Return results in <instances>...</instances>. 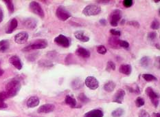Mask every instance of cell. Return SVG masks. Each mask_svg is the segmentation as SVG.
I'll return each mask as SVG.
<instances>
[{"mask_svg":"<svg viewBox=\"0 0 160 117\" xmlns=\"http://www.w3.org/2000/svg\"><path fill=\"white\" fill-rule=\"evenodd\" d=\"M119 71L122 74H125V75H130L132 72V67L129 64H122L120 65Z\"/></svg>","mask_w":160,"mask_h":117,"instance_id":"cell-20","label":"cell"},{"mask_svg":"<svg viewBox=\"0 0 160 117\" xmlns=\"http://www.w3.org/2000/svg\"><path fill=\"white\" fill-rule=\"evenodd\" d=\"M21 84L17 80H12L6 86V94L8 97H12L17 94L21 89Z\"/></svg>","mask_w":160,"mask_h":117,"instance_id":"cell-1","label":"cell"},{"mask_svg":"<svg viewBox=\"0 0 160 117\" xmlns=\"http://www.w3.org/2000/svg\"><path fill=\"white\" fill-rule=\"evenodd\" d=\"M148 39L149 40H154L155 38L157 37V33H155V32H151V33H149L148 34V36H147Z\"/></svg>","mask_w":160,"mask_h":117,"instance_id":"cell-40","label":"cell"},{"mask_svg":"<svg viewBox=\"0 0 160 117\" xmlns=\"http://www.w3.org/2000/svg\"><path fill=\"white\" fill-rule=\"evenodd\" d=\"M125 96V92L122 89H119V90L117 91L116 94L114 95V99H113V102H115V103H122L124 97Z\"/></svg>","mask_w":160,"mask_h":117,"instance_id":"cell-13","label":"cell"},{"mask_svg":"<svg viewBox=\"0 0 160 117\" xmlns=\"http://www.w3.org/2000/svg\"><path fill=\"white\" fill-rule=\"evenodd\" d=\"M4 3L6 4V6H7L8 10H9V12L10 13H13L14 12V5L13 3H12V1H10V0H4Z\"/></svg>","mask_w":160,"mask_h":117,"instance_id":"cell-29","label":"cell"},{"mask_svg":"<svg viewBox=\"0 0 160 117\" xmlns=\"http://www.w3.org/2000/svg\"><path fill=\"white\" fill-rule=\"evenodd\" d=\"M28 34L25 32H21V33L17 34L14 36V41L18 44H23L26 43L28 39Z\"/></svg>","mask_w":160,"mask_h":117,"instance_id":"cell-10","label":"cell"},{"mask_svg":"<svg viewBox=\"0 0 160 117\" xmlns=\"http://www.w3.org/2000/svg\"><path fill=\"white\" fill-rule=\"evenodd\" d=\"M120 39H119L117 37H110L109 39V43L111 46L113 48H117L119 46V41H120Z\"/></svg>","mask_w":160,"mask_h":117,"instance_id":"cell-27","label":"cell"},{"mask_svg":"<svg viewBox=\"0 0 160 117\" xmlns=\"http://www.w3.org/2000/svg\"><path fill=\"white\" fill-rule=\"evenodd\" d=\"M4 74V70L0 68V76H1Z\"/></svg>","mask_w":160,"mask_h":117,"instance_id":"cell-47","label":"cell"},{"mask_svg":"<svg viewBox=\"0 0 160 117\" xmlns=\"http://www.w3.org/2000/svg\"><path fill=\"white\" fill-rule=\"evenodd\" d=\"M133 0H124L123 5L126 8H130L133 6Z\"/></svg>","mask_w":160,"mask_h":117,"instance_id":"cell-36","label":"cell"},{"mask_svg":"<svg viewBox=\"0 0 160 117\" xmlns=\"http://www.w3.org/2000/svg\"><path fill=\"white\" fill-rule=\"evenodd\" d=\"M76 54L78 56L83 57V58H89L91 55L90 52L88 50H87L86 48H83V47H79V48L76 49Z\"/></svg>","mask_w":160,"mask_h":117,"instance_id":"cell-16","label":"cell"},{"mask_svg":"<svg viewBox=\"0 0 160 117\" xmlns=\"http://www.w3.org/2000/svg\"><path fill=\"white\" fill-rule=\"evenodd\" d=\"M101 12V8L96 4H89L87 5L83 10V14L85 16H95Z\"/></svg>","mask_w":160,"mask_h":117,"instance_id":"cell-3","label":"cell"},{"mask_svg":"<svg viewBox=\"0 0 160 117\" xmlns=\"http://www.w3.org/2000/svg\"><path fill=\"white\" fill-rule=\"evenodd\" d=\"M55 106L53 104L47 103L39 107L37 110L38 113H50L54 110Z\"/></svg>","mask_w":160,"mask_h":117,"instance_id":"cell-11","label":"cell"},{"mask_svg":"<svg viewBox=\"0 0 160 117\" xmlns=\"http://www.w3.org/2000/svg\"><path fill=\"white\" fill-rule=\"evenodd\" d=\"M17 25H18L17 20L15 18L12 19V20L10 21L9 23H8L7 28L6 30V33L7 34H11L12 32L17 28Z\"/></svg>","mask_w":160,"mask_h":117,"instance_id":"cell-14","label":"cell"},{"mask_svg":"<svg viewBox=\"0 0 160 117\" xmlns=\"http://www.w3.org/2000/svg\"><path fill=\"white\" fill-rule=\"evenodd\" d=\"M151 28L153 30H157L159 29V22L157 20H154L153 21L152 23H151Z\"/></svg>","mask_w":160,"mask_h":117,"instance_id":"cell-35","label":"cell"},{"mask_svg":"<svg viewBox=\"0 0 160 117\" xmlns=\"http://www.w3.org/2000/svg\"><path fill=\"white\" fill-rule=\"evenodd\" d=\"M4 19V14H3V11H2L1 9H0V23L2 22Z\"/></svg>","mask_w":160,"mask_h":117,"instance_id":"cell-45","label":"cell"},{"mask_svg":"<svg viewBox=\"0 0 160 117\" xmlns=\"http://www.w3.org/2000/svg\"><path fill=\"white\" fill-rule=\"evenodd\" d=\"M124 112H125V111H124V110L122 109V108H118V109L115 110L112 112L111 115L114 117H120L123 115Z\"/></svg>","mask_w":160,"mask_h":117,"instance_id":"cell-30","label":"cell"},{"mask_svg":"<svg viewBox=\"0 0 160 117\" xmlns=\"http://www.w3.org/2000/svg\"><path fill=\"white\" fill-rule=\"evenodd\" d=\"M54 42L57 45L63 48H69L70 46V39L63 35H59L54 39Z\"/></svg>","mask_w":160,"mask_h":117,"instance_id":"cell-9","label":"cell"},{"mask_svg":"<svg viewBox=\"0 0 160 117\" xmlns=\"http://www.w3.org/2000/svg\"><path fill=\"white\" fill-rule=\"evenodd\" d=\"M119 46L122 47V48H128L129 47V42H127V41L120 40V41H119Z\"/></svg>","mask_w":160,"mask_h":117,"instance_id":"cell-38","label":"cell"},{"mask_svg":"<svg viewBox=\"0 0 160 117\" xmlns=\"http://www.w3.org/2000/svg\"><path fill=\"white\" fill-rule=\"evenodd\" d=\"M122 18V12L120 10L116 9L114 10L110 15L109 22L110 24L112 26H117L118 24V22Z\"/></svg>","mask_w":160,"mask_h":117,"instance_id":"cell-7","label":"cell"},{"mask_svg":"<svg viewBox=\"0 0 160 117\" xmlns=\"http://www.w3.org/2000/svg\"><path fill=\"white\" fill-rule=\"evenodd\" d=\"M9 61L11 64L13 65V66L15 68L19 70H21L22 68V63H21V59L20 57L17 55H14V56H12L9 59Z\"/></svg>","mask_w":160,"mask_h":117,"instance_id":"cell-12","label":"cell"},{"mask_svg":"<svg viewBox=\"0 0 160 117\" xmlns=\"http://www.w3.org/2000/svg\"><path fill=\"white\" fill-rule=\"evenodd\" d=\"M56 15L59 20L63 21V22L67 20L72 16L70 12L63 6H59L58 8H57L56 11Z\"/></svg>","mask_w":160,"mask_h":117,"instance_id":"cell-4","label":"cell"},{"mask_svg":"<svg viewBox=\"0 0 160 117\" xmlns=\"http://www.w3.org/2000/svg\"><path fill=\"white\" fill-rule=\"evenodd\" d=\"M103 112L101 110H91L84 115V117H102Z\"/></svg>","mask_w":160,"mask_h":117,"instance_id":"cell-19","label":"cell"},{"mask_svg":"<svg viewBox=\"0 0 160 117\" xmlns=\"http://www.w3.org/2000/svg\"><path fill=\"white\" fill-rule=\"evenodd\" d=\"M10 47L9 41L8 40H1L0 41V52H5L8 50Z\"/></svg>","mask_w":160,"mask_h":117,"instance_id":"cell-24","label":"cell"},{"mask_svg":"<svg viewBox=\"0 0 160 117\" xmlns=\"http://www.w3.org/2000/svg\"><path fill=\"white\" fill-rule=\"evenodd\" d=\"M106 49L105 47H104V46L102 45H100V46H98L97 47V52L99 53V54H101V55H105L106 53Z\"/></svg>","mask_w":160,"mask_h":117,"instance_id":"cell-33","label":"cell"},{"mask_svg":"<svg viewBox=\"0 0 160 117\" xmlns=\"http://www.w3.org/2000/svg\"><path fill=\"white\" fill-rule=\"evenodd\" d=\"M138 117H151L150 114L147 112L146 110H141L139 112V115Z\"/></svg>","mask_w":160,"mask_h":117,"instance_id":"cell-39","label":"cell"},{"mask_svg":"<svg viewBox=\"0 0 160 117\" xmlns=\"http://www.w3.org/2000/svg\"><path fill=\"white\" fill-rule=\"evenodd\" d=\"M151 63V59L150 57H143L142 59H140V63L142 65V67L144 68H147L150 66Z\"/></svg>","mask_w":160,"mask_h":117,"instance_id":"cell-23","label":"cell"},{"mask_svg":"<svg viewBox=\"0 0 160 117\" xmlns=\"http://www.w3.org/2000/svg\"><path fill=\"white\" fill-rule=\"evenodd\" d=\"M116 84H115L114 81H108L106 84H104V90L106 91L107 92H112L114 90L115 88H116Z\"/></svg>","mask_w":160,"mask_h":117,"instance_id":"cell-22","label":"cell"},{"mask_svg":"<svg viewBox=\"0 0 160 117\" xmlns=\"http://www.w3.org/2000/svg\"><path fill=\"white\" fill-rule=\"evenodd\" d=\"M100 23H101V24H102L103 25H105L106 24V21L105 20H100Z\"/></svg>","mask_w":160,"mask_h":117,"instance_id":"cell-46","label":"cell"},{"mask_svg":"<svg viewBox=\"0 0 160 117\" xmlns=\"http://www.w3.org/2000/svg\"><path fill=\"white\" fill-rule=\"evenodd\" d=\"M128 23H129V25H133V26L134 27H136V28L140 27V23L138 22H136V21H131V22H129Z\"/></svg>","mask_w":160,"mask_h":117,"instance_id":"cell-43","label":"cell"},{"mask_svg":"<svg viewBox=\"0 0 160 117\" xmlns=\"http://www.w3.org/2000/svg\"><path fill=\"white\" fill-rule=\"evenodd\" d=\"M155 114V116H156V117H160L159 113H157V114Z\"/></svg>","mask_w":160,"mask_h":117,"instance_id":"cell-48","label":"cell"},{"mask_svg":"<svg viewBox=\"0 0 160 117\" xmlns=\"http://www.w3.org/2000/svg\"><path fill=\"white\" fill-rule=\"evenodd\" d=\"M39 63L41 65H43V66H46V67H51V66H52V65H53L52 63L51 62H50V61H41Z\"/></svg>","mask_w":160,"mask_h":117,"instance_id":"cell-42","label":"cell"},{"mask_svg":"<svg viewBox=\"0 0 160 117\" xmlns=\"http://www.w3.org/2000/svg\"><path fill=\"white\" fill-rule=\"evenodd\" d=\"M48 46V41L46 39H39L35 41L30 45L25 46L23 49L24 52H28L30 50H40V49H44Z\"/></svg>","mask_w":160,"mask_h":117,"instance_id":"cell-2","label":"cell"},{"mask_svg":"<svg viewBox=\"0 0 160 117\" xmlns=\"http://www.w3.org/2000/svg\"><path fill=\"white\" fill-rule=\"evenodd\" d=\"M65 103L70 105L71 108H75L76 105V101L73 97L71 95H67L65 99Z\"/></svg>","mask_w":160,"mask_h":117,"instance_id":"cell-21","label":"cell"},{"mask_svg":"<svg viewBox=\"0 0 160 117\" xmlns=\"http://www.w3.org/2000/svg\"><path fill=\"white\" fill-rule=\"evenodd\" d=\"M78 99H79L83 103H88L89 101H90L89 99H88V98L87 97V96L83 92L80 93V94L78 95Z\"/></svg>","mask_w":160,"mask_h":117,"instance_id":"cell-31","label":"cell"},{"mask_svg":"<svg viewBox=\"0 0 160 117\" xmlns=\"http://www.w3.org/2000/svg\"><path fill=\"white\" fill-rule=\"evenodd\" d=\"M128 90H129L131 92H134L135 94H140V90L139 89V87H138L137 85H136L135 88V87H129V88H127Z\"/></svg>","mask_w":160,"mask_h":117,"instance_id":"cell-34","label":"cell"},{"mask_svg":"<svg viewBox=\"0 0 160 117\" xmlns=\"http://www.w3.org/2000/svg\"><path fill=\"white\" fill-rule=\"evenodd\" d=\"M157 46V49H158V50H159V44H157V46Z\"/></svg>","mask_w":160,"mask_h":117,"instance_id":"cell-49","label":"cell"},{"mask_svg":"<svg viewBox=\"0 0 160 117\" xmlns=\"http://www.w3.org/2000/svg\"><path fill=\"white\" fill-rule=\"evenodd\" d=\"M85 84L91 90H96L99 87V82L94 76H89L85 81Z\"/></svg>","mask_w":160,"mask_h":117,"instance_id":"cell-8","label":"cell"},{"mask_svg":"<svg viewBox=\"0 0 160 117\" xmlns=\"http://www.w3.org/2000/svg\"><path fill=\"white\" fill-rule=\"evenodd\" d=\"M83 86V83L80 78H75V79L72 82V87L74 90H78V89L82 88Z\"/></svg>","mask_w":160,"mask_h":117,"instance_id":"cell-25","label":"cell"},{"mask_svg":"<svg viewBox=\"0 0 160 117\" xmlns=\"http://www.w3.org/2000/svg\"><path fill=\"white\" fill-rule=\"evenodd\" d=\"M30 9L31 10V11L36 15H37L38 16H39L40 17L44 18L45 13L43 10L41 8L40 4L38 2L35 1H33L30 2Z\"/></svg>","mask_w":160,"mask_h":117,"instance_id":"cell-5","label":"cell"},{"mask_svg":"<svg viewBox=\"0 0 160 117\" xmlns=\"http://www.w3.org/2000/svg\"><path fill=\"white\" fill-rule=\"evenodd\" d=\"M74 37L82 42H87L89 41V37L85 35V32L83 31H76L74 33Z\"/></svg>","mask_w":160,"mask_h":117,"instance_id":"cell-15","label":"cell"},{"mask_svg":"<svg viewBox=\"0 0 160 117\" xmlns=\"http://www.w3.org/2000/svg\"><path fill=\"white\" fill-rule=\"evenodd\" d=\"M110 33L111 34H112L113 35H114L115 37H120L121 35L120 31H118V30H116V29H111Z\"/></svg>","mask_w":160,"mask_h":117,"instance_id":"cell-41","label":"cell"},{"mask_svg":"<svg viewBox=\"0 0 160 117\" xmlns=\"http://www.w3.org/2000/svg\"><path fill=\"white\" fill-rule=\"evenodd\" d=\"M8 96L5 92L0 93V109H4V108H7V105L4 102V100L7 99Z\"/></svg>","mask_w":160,"mask_h":117,"instance_id":"cell-26","label":"cell"},{"mask_svg":"<svg viewBox=\"0 0 160 117\" xmlns=\"http://www.w3.org/2000/svg\"><path fill=\"white\" fill-rule=\"evenodd\" d=\"M143 78L144 79H145L146 81H156L157 80V78H156V76H155L154 75L151 74H143Z\"/></svg>","mask_w":160,"mask_h":117,"instance_id":"cell-28","label":"cell"},{"mask_svg":"<svg viewBox=\"0 0 160 117\" xmlns=\"http://www.w3.org/2000/svg\"><path fill=\"white\" fill-rule=\"evenodd\" d=\"M39 99L37 97L33 96V97H30L28 100L27 101V106L28 108H33L37 107V105H39Z\"/></svg>","mask_w":160,"mask_h":117,"instance_id":"cell-18","label":"cell"},{"mask_svg":"<svg viewBox=\"0 0 160 117\" xmlns=\"http://www.w3.org/2000/svg\"><path fill=\"white\" fill-rule=\"evenodd\" d=\"M145 104V101L143 98L142 97H138L137 99L135 100V105L137 106L138 108H141Z\"/></svg>","mask_w":160,"mask_h":117,"instance_id":"cell-32","label":"cell"},{"mask_svg":"<svg viewBox=\"0 0 160 117\" xmlns=\"http://www.w3.org/2000/svg\"><path fill=\"white\" fill-rule=\"evenodd\" d=\"M146 93L148 97L150 98L151 100V102L153 104V105L155 106V108H157L159 105V94L157 92H155L153 89L151 87H148L146 89Z\"/></svg>","mask_w":160,"mask_h":117,"instance_id":"cell-6","label":"cell"},{"mask_svg":"<svg viewBox=\"0 0 160 117\" xmlns=\"http://www.w3.org/2000/svg\"><path fill=\"white\" fill-rule=\"evenodd\" d=\"M98 3L99 4H105V5H106V4L110 3V1H108V0H105V1H97Z\"/></svg>","mask_w":160,"mask_h":117,"instance_id":"cell-44","label":"cell"},{"mask_svg":"<svg viewBox=\"0 0 160 117\" xmlns=\"http://www.w3.org/2000/svg\"><path fill=\"white\" fill-rule=\"evenodd\" d=\"M154 2H155V3H158V2H159V1H154Z\"/></svg>","mask_w":160,"mask_h":117,"instance_id":"cell-50","label":"cell"},{"mask_svg":"<svg viewBox=\"0 0 160 117\" xmlns=\"http://www.w3.org/2000/svg\"><path fill=\"white\" fill-rule=\"evenodd\" d=\"M116 70V65H115V63L113 62V61H109L107 63V66H106V70Z\"/></svg>","mask_w":160,"mask_h":117,"instance_id":"cell-37","label":"cell"},{"mask_svg":"<svg viewBox=\"0 0 160 117\" xmlns=\"http://www.w3.org/2000/svg\"><path fill=\"white\" fill-rule=\"evenodd\" d=\"M23 24L28 29H35L37 25V22L34 18H28L24 21Z\"/></svg>","mask_w":160,"mask_h":117,"instance_id":"cell-17","label":"cell"}]
</instances>
